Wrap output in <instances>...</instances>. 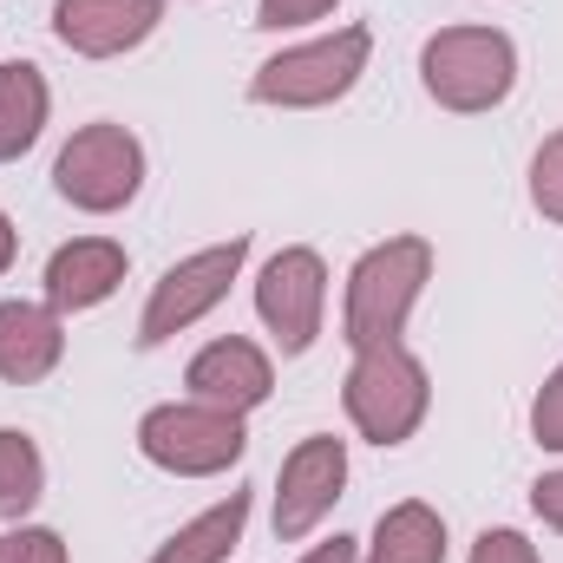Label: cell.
<instances>
[{
    "label": "cell",
    "instance_id": "19",
    "mask_svg": "<svg viewBox=\"0 0 563 563\" xmlns=\"http://www.w3.org/2000/svg\"><path fill=\"white\" fill-rule=\"evenodd\" d=\"M0 563H66V544L46 525H13L0 538Z\"/></svg>",
    "mask_w": 563,
    "mask_h": 563
},
{
    "label": "cell",
    "instance_id": "10",
    "mask_svg": "<svg viewBox=\"0 0 563 563\" xmlns=\"http://www.w3.org/2000/svg\"><path fill=\"white\" fill-rule=\"evenodd\" d=\"M184 387H190V400H203V407L243 420V413H256V407L276 394V367H269V354H263L256 341L223 334V341H210V347L190 354Z\"/></svg>",
    "mask_w": 563,
    "mask_h": 563
},
{
    "label": "cell",
    "instance_id": "7",
    "mask_svg": "<svg viewBox=\"0 0 563 563\" xmlns=\"http://www.w3.org/2000/svg\"><path fill=\"white\" fill-rule=\"evenodd\" d=\"M243 263H250V236H230V243H210V250L170 263V269L157 276V288H151L144 314H139V347H164L170 334L197 328V321L230 295V282L243 276Z\"/></svg>",
    "mask_w": 563,
    "mask_h": 563
},
{
    "label": "cell",
    "instance_id": "22",
    "mask_svg": "<svg viewBox=\"0 0 563 563\" xmlns=\"http://www.w3.org/2000/svg\"><path fill=\"white\" fill-rule=\"evenodd\" d=\"M321 13H334V0H256V26H308V20H321Z\"/></svg>",
    "mask_w": 563,
    "mask_h": 563
},
{
    "label": "cell",
    "instance_id": "3",
    "mask_svg": "<svg viewBox=\"0 0 563 563\" xmlns=\"http://www.w3.org/2000/svg\"><path fill=\"white\" fill-rule=\"evenodd\" d=\"M341 407H347V420H354L361 439H374V445H407V439L420 432L426 407H432L426 361L407 341L354 354V367H347V380H341Z\"/></svg>",
    "mask_w": 563,
    "mask_h": 563
},
{
    "label": "cell",
    "instance_id": "23",
    "mask_svg": "<svg viewBox=\"0 0 563 563\" xmlns=\"http://www.w3.org/2000/svg\"><path fill=\"white\" fill-rule=\"evenodd\" d=\"M531 511H538L551 531H563V472H544V478L531 485Z\"/></svg>",
    "mask_w": 563,
    "mask_h": 563
},
{
    "label": "cell",
    "instance_id": "21",
    "mask_svg": "<svg viewBox=\"0 0 563 563\" xmlns=\"http://www.w3.org/2000/svg\"><path fill=\"white\" fill-rule=\"evenodd\" d=\"M472 563H538V544L525 531H485L472 544Z\"/></svg>",
    "mask_w": 563,
    "mask_h": 563
},
{
    "label": "cell",
    "instance_id": "4",
    "mask_svg": "<svg viewBox=\"0 0 563 563\" xmlns=\"http://www.w3.org/2000/svg\"><path fill=\"white\" fill-rule=\"evenodd\" d=\"M374 59V33L367 26H341L328 40H301V46H282L276 59L256 66L250 79V99L256 106H282V112H314V106H334L361 86Z\"/></svg>",
    "mask_w": 563,
    "mask_h": 563
},
{
    "label": "cell",
    "instance_id": "6",
    "mask_svg": "<svg viewBox=\"0 0 563 563\" xmlns=\"http://www.w3.org/2000/svg\"><path fill=\"white\" fill-rule=\"evenodd\" d=\"M139 184H144V144L125 125H112V119L79 125L66 139V151H59V164H53V190L73 210H86V217L125 210L139 197Z\"/></svg>",
    "mask_w": 563,
    "mask_h": 563
},
{
    "label": "cell",
    "instance_id": "13",
    "mask_svg": "<svg viewBox=\"0 0 563 563\" xmlns=\"http://www.w3.org/2000/svg\"><path fill=\"white\" fill-rule=\"evenodd\" d=\"M59 354H66V328L53 301H0V380L7 387L46 380Z\"/></svg>",
    "mask_w": 563,
    "mask_h": 563
},
{
    "label": "cell",
    "instance_id": "14",
    "mask_svg": "<svg viewBox=\"0 0 563 563\" xmlns=\"http://www.w3.org/2000/svg\"><path fill=\"white\" fill-rule=\"evenodd\" d=\"M367 563H445V518L420 505V498H400L380 511L374 525V544L361 551Z\"/></svg>",
    "mask_w": 563,
    "mask_h": 563
},
{
    "label": "cell",
    "instance_id": "9",
    "mask_svg": "<svg viewBox=\"0 0 563 563\" xmlns=\"http://www.w3.org/2000/svg\"><path fill=\"white\" fill-rule=\"evenodd\" d=\"M341 485H347V445L334 432L295 439V452L282 459V478H276V538L282 544H301L334 511Z\"/></svg>",
    "mask_w": 563,
    "mask_h": 563
},
{
    "label": "cell",
    "instance_id": "2",
    "mask_svg": "<svg viewBox=\"0 0 563 563\" xmlns=\"http://www.w3.org/2000/svg\"><path fill=\"white\" fill-rule=\"evenodd\" d=\"M420 86L445 112H492L518 86V46L498 26H445L420 46Z\"/></svg>",
    "mask_w": 563,
    "mask_h": 563
},
{
    "label": "cell",
    "instance_id": "12",
    "mask_svg": "<svg viewBox=\"0 0 563 563\" xmlns=\"http://www.w3.org/2000/svg\"><path fill=\"white\" fill-rule=\"evenodd\" d=\"M125 269H132L125 243H112V236H73L46 263V301L59 314H86V308H99V301L119 295Z\"/></svg>",
    "mask_w": 563,
    "mask_h": 563
},
{
    "label": "cell",
    "instance_id": "18",
    "mask_svg": "<svg viewBox=\"0 0 563 563\" xmlns=\"http://www.w3.org/2000/svg\"><path fill=\"white\" fill-rule=\"evenodd\" d=\"M531 203H538V217L563 223V132H551L531 157Z\"/></svg>",
    "mask_w": 563,
    "mask_h": 563
},
{
    "label": "cell",
    "instance_id": "24",
    "mask_svg": "<svg viewBox=\"0 0 563 563\" xmlns=\"http://www.w3.org/2000/svg\"><path fill=\"white\" fill-rule=\"evenodd\" d=\"M301 563H367V558H361V544H354V538H328V544H314Z\"/></svg>",
    "mask_w": 563,
    "mask_h": 563
},
{
    "label": "cell",
    "instance_id": "11",
    "mask_svg": "<svg viewBox=\"0 0 563 563\" xmlns=\"http://www.w3.org/2000/svg\"><path fill=\"white\" fill-rule=\"evenodd\" d=\"M164 20V0H53V33L79 59H119L144 46Z\"/></svg>",
    "mask_w": 563,
    "mask_h": 563
},
{
    "label": "cell",
    "instance_id": "25",
    "mask_svg": "<svg viewBox=\"0 0 563 563\" xmlns=\"http://www.w3.org/2000/svg\"><path fill=\"white\" fill-rule=\"evenodd\" d=\"M13 250H20V236H13V223H7V210H0V276L13 269Z\"/></svg>",
    "mask_w": 563,
    "mask_h": 563
},
{
    "label": "cell",
    "instance_id": "5",
    "mask_svg": "<svg viewBox=\"0 0 563 563\" xmlns=\"http://www.w3.org/2000/svg\"><path fill=\"white\" fill-rule=\"evenodd\" d=\"M250 432L236 413H217L203 400H170V407H151L139 420V452L170 472V478H217L243 459Z\"/></svg>",
    "mask_w": 563,
    "mask_h": 563
},
{
    "label": "cell",
    "instance_id": "20",
    "mask_svg": "<svg viewBox=\"0 0 563 563\" xmlns=\"http://www.w3.org/2000/svg\"><path fill=\"white\" fill-rule=\"evenodd\" d=\"M531 439L544 452H563V367L538 387V400H531Z\"/></svg>",
    "mask_w": 563,
    "mask_h": 563
},
{
    "label": "cell",
    "instance_id": "16",
    "mask_svg": "<svg viewBox=\"0 0 563 563\" xmlns=\"http://www.w3.org/2000/svg\"><path fill=\"white\" fill-rule=\"evenodd\" d=\"M243 525H250V492H230L223 505H210L203 518H190L177 538H164L151 563H223L243 544Z\"/></svg>",
    "mask_w": 563,
    "mask_h": 563
},
{
    "label": "cell",
    "instance_id": "15",
    "mask_svg": "<svg viewBox=\"0 0 563 563\" xmlns=\"http://www.w3.org/2000/svg\"><path fill=\"white\" fill-rule=\"evenodd\" d=\"M46 106H53V92H46L40 66L7 59V66H0V164H13V157H26V151L40 144Z\"/></svg>",
    "mask_w": 563,
    "mask_h": 563
},
{
    "label": "cell",
    "instance_id": "1",
    "mask_svg": "<svg viewBox=\"0 0 563 563\" xmlns=\"http://www.w3.org/2000/svg\"><path fill=\"white\" fill-rule=\"evenodd\" d=\"M432 282V243L426 236H387L374 243L354 276H347V301H341V341L354 354L367 347H394L407 334V314Z\"/></svg>",
    "mask_w": 563,
    "mask_h": 563
},
{
    "label": "cell",
    "instance_id": "8",
    "mask_svg": "<svg viewBox=\"0 0 563 563\" xmlns=\"http://www.w3.org/2000/svg\"><path fill=\"white\" fill-rule=\"evenodd\" d=\"M321 308H328V263L314 250H276L256 276V314L276 334L282 354H308L321 334Z\"/></svg>",
    "mask_w": 563,
    "mask_h": 563
},
{
    "label": "cell",
    "instance_id": "17",
    "mask_svg": "<svg viewBox=\"0 0 563 563\" xmlns=\"http://www.w3.org/2000/svg\"><path fill=\"white\" fill-rule=\"evenodd\" d=\"M46 492V459L20 426H0V518L20 525Z\"/></svg>",
    "mask_w": 563,
    "mask_h": 563
}]
</instances>
